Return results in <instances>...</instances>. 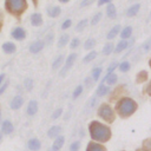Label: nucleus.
Returning a JSON list of instances; mask_svg holds the SVG:
<instances>
[{
	"label": "nucleus",
	"instance_id": "obj_31",
	"mask_svg": "<svg viewBox=\"0 0 151 151\" xmlns=\"http://www.w3.org/2000/svg\"><path fill=\"white\" fill-rule=\"evenodd\" d=\"M150 50H151V39L146 40V41L140 46V52H143V53H146V52H149Z\"/></svg>",
	"mask_w": 151,
	"mask_h": 151
},
{
	"label": "nucleus",
	"instance_id": "obj_5",
	"mask_svg": "<svg viewBox=\"0 0 151 151\" xmlns=\"http://www.w3.org/2000/svg\"><path fill=\"white\" fill-rule=\"evenodd\" d=\"M26 37H27V32L21 26H15L11 31V38L15 41H22L26 39Z\"/></svg>",
	"mask_w": 151,
	"mask_h": 151
},
{
	"label": "nucleus",
	"instance_id": "obj_38",
	"mask_svg": "<svg viewBox=\"0 0 151 151\" xmlns=\"http://www.w3.org/2000/svg\"><path fill=\"white\" fill-rule=\"evenodd\" d=\"M61 114H63V109H61V107H58L57 110L53 111V113H52V119H58V118L61 117Z\"/></svg>",
	"mask_w": 151,
	"mask_h": 151
},
{
	"label": "nucleus",
	"instance_id": "obj_33",
	"mask_svg": "<svg viewBox=\"0 0 151 151\" xmlns=\"http://www.w3.org/2000/svg\"><path fill=\"white\" fill-rule=\"evenodd\" d=\"M86 25H87V20H86V19L80 20V21L78 22V25L76 26V31H77V32H81V31L86 27Z\"/></svg>",
	"mask_w": 151,
	"mask_h": 151
},
{
	"label": "nucleus",
	"instance_id": "obj_21",
	"mask_svg": "<svg viewBox=\"0 0 151 151\" xmlns=\"http://www.w3.org/2000/svg\"><path fill=\"white\" fill-rule=\"evenodd\" d=\"M139 8H140V5L139 4H134L132 6H130L126 11V15L127 17H134L138 12H139Z\"/></svg>",
	"mask_w": 151,
	"mask_h": 151
},
{
	"label": "nucleus",
	"instance_id": "obj_46",
	"mask_svg": "<svg viewBox=\"0 0 151 151\" xmlns=\"http://www.w3.org/2000/svg\"><path fill=\"white\" fill-rule=\"evenodd\" d=\"M111 0H98V6H103L104 4H110Z\"/></svg>",
	"mask_w": 151,
	"mask_h": 151
},
{
	"label": "nucleus",
	"instance_id": "obj_35",
	"mask_svg": "<svg viewBox=\"0 0 151 151\" xmlns=\"http://www.w3.org/2000/svg\"><path fill=\"white\" fill-rule=\"evenodd\" d=\"M81 93H83V86H81V85H78V86L74 88L73 93H72V98H73V99H76V98H78Z\"/></svg>",
	"mask_w": 151,
	"mask_h": 151
},
{
	"label": "nucleus",
	"instance_id": "obj_22",
	"mask_svg": "<svg viewBox=\"0 0 151 151\" xmlns=\"http://www.w3.org/2000/svg\"><path fill=\"white\" fill-rule=\"evenodd\" d=\"M106 14L110 19H114L117 17V9L113 4H109V6L106 7Z\"/></svg>",
	"mask_w": 151,
	"mask_h": 151
},
{
	"label": "nucleus",
	"instance_id": "obj_7",
	"mask_svg": "<svg viewBox=\"0 0 151 151\" xmlns=\"http://www.w3.org/2000/svg\"><path fill=\"white\" fill-rule=\"evenodd\" d=\"M24 103H25V99L21 94H15L11 98L8 105H9V109L13 110V111H18L20 110L22 106H24Z\"/></svg>",
	"mask_w": 151,
	"mask_h": 151
},
{
	"label": "nucleus",
	"instance_id": "obj_42",
	"mask_svg": "<svg viewBox=\"0 0 151 151\" xmlns=\"http://www.w3.org/2000/svg\"><path fill=\"white\" fill-rule=\"evenodd\" d=\"M71 25H72V20L71 19H66L63 24H61V29H67V28H70L71 27Z\"/></svg>",
	"mask_w": 151,
	"mask_h": 151
},
{
	"label": "nucleus",
	"instance_id": "obj_15",
	"mask_svg": "<svg viewBox=\"0 0 151 151\" xmlns=\"http://www.w3.org/2000/svg\"><path fill=\"white\" fill-rule=\"evenodd\" d=\"M64 144H65V137H64V136H61V134H59L58 137H55V138H54L53 144H52V149H53V150L59 151V150L64 146Z\"/></svg>",
	"mask_w": 151,
	"mask_h": 151
},
{
	"label": "nucleus",
	"instance_id": "obj_48",
	"mask_svg": "<svg viewBox=\"0 0 151 151\" xmlns=\"http://www.w3.org/2000/svg\"><path fill=\"white\" fill-rule=\"evenodd\" d=\"M146 92L149 93V96L151 97V81L149 83V85H147V88H146Z\"/></svg>",
	"mask_w": 151,
	"mask_h": 151
},
{
	"label": "nucleus",
	"instance_id": "obj_26",
	"mask_svg": "<svg viewBox=\"0 0 151 151\" xmlns=\"http://www.w3.org/2000/svg\"><path fill=\"white\" fill-rule=\"evenodd\" d=\"M109 91H110L109 85H104V83H101V84L98 86V88H97V96H98V97H103V96H105Z\"/></svg>",
	"mask_w": 151,
	"mask_h": 151
},
{
	"label": "nucleus",
	"instance_id": "obj_8",
	"mask_svg": "<svg viewBox=\"0 0 151 151\" xmlns=\"http://www.w3.org/2000/svg\"><path fill=\"white\" fill-rule=\"evenodd\" d=\"M0 131L2 132L4 136H9L14 132V124L12 123L11 119H4L0 123Z\"/></svg>",
	"mask_w": 151,
	"mask_h": 151
},
{
	"label": "nucleus",
	"instance_id": "obj_16",
	"mask_svg": "<svg viewBox=\"0 0 151 151\" xmlns=\"http://www.w3.org/2000/svg\"><path fill=\"white\" fill-rule=\"evenodd\" d=\"M61 13V8L59 6H52L47 8V15L51 18H57Z\"/></svg>",
	"mask_w": 151,
	"mask_h": 151
},
{
	"label": "nucleus",
	"instance_id": "obj_23",
	"mask_svg": "<svg viewBox=\"0 0 151 151\" xmlns=\"http://www.w3.org/2000/svg\"><path fill=\"white\" fill-rule=\"evenodd\" d=\"M120 32V25H116V26H113L111 29H110V32L107 33V40H112L113 38H116L117 37V34Z\"/></svg>",
	"mask_w": 151,
	"mask_h": 151
},
{
	"label": "nucleus",
	"instance_id": "obj_50",
	"mask_svg": "<svg viewBox=\"0 0 151 151\" xmlns=\"http://www.w3.org/2000/svg\"><path fill=\"white\" fill-rule=\"evenodd\" d=\"M58 1H60V2H63V4H66V2H68L70 0H58Z\"/></svg>",
	"mask_w": 151,
	"mask_h": 151
},
{
	"label": "nucleus",
	"instance_id": "obj_18",
	"mask_svg": "<svg viewBox=\"0 0 151 151\" xmlns=\"http://www.w3.org/2000/svg\"><path fill=\"white\" fill-rule=\"evenodd\" d=\"M117 79H118L117 74H114V73H107V74L104 77V79L101 80V83L107 81V84H109V85H113V84H116Z\"/></svg>",
	"mask_w": 151,
	"mask_h": 151
},
{
	"label": "nucleus",
	"instance_id": "obj_32",
	"mask_svg": "<svg viewBox=\"0 0 151 151\" xmlns=\"http://www.w3.org/2000/svg\"><path fill=\"white\" fill-rule=\"evenodd\" d=\"M113 44H111V42H109V44H106L105 46H104V48H103V54H105V55H109L111 52H113Z\"/></svg>",
	"mask_w": 151,
	"mask_h": 151
},
{
	"label": "nucleus",
	"instance_id": "obj_24",
	"mask_svg": "<svg viewBox=\"0 0 151 151\" xmlns=\"http://www.w3.org/2000/svg\"><path fill=\"white\" fill-rule=\"evenodd\" d=\"M68 41H70V37H68V34H61L60 38L58 39L57 46H58L59 48H63L64 46H66V45L68 44Z\"/></svg>",
	"mask_w": 151,
	"mask_h": 151
},
{
	"label": "nucleus",
	"instance_id": "obj_41",
	"mask_svg": "<svg viewBox=\"0 0 151 151\" xmlns=\"http://www.w3.org/2000/svg\"><path fill=\"white\" fill-rule=\"evenodd\" d=\"M79 149H80V142H79V140L73 142V143L70 145V151H79Z\"/></svg>",
	"mask_w": 151,
	"mask_h": 151
},
{
	"label": "nucleus",
	"instance_id": "obj_28",
	"mask_svg": "<svg viewBox=\"0 0 151 151\" xmlns=\"http://www.w3.org/2000/svg\"><path fill=\"white\" fill-rule=\"evenodd\" d=\"M94 45H96V40H94L93 38H88V39L84 42V48H85V50H91V48L94 47Z\"/></svg>",
	"mask_w": 151,
	"mask_h": 151
},
{
	"label": "nucleus",
	"instance_id": "obj_36",
	"mask_svg": "<svg viewBox=\"0 0 151 151\" xmlns=\"http://www.w3.org/2000/svg\"><path fill=\"white\" fill-rule=\"evenodd\" d=\"M101 17H103V13H101V12H98L96 15H93V18H92V20H91V25H97V24L100 21Z\"/></svg>",
	"mask_w": 151,
	"mask_h": 151
},
{
	"label": "nucleus",
	"instance_id": "obj_1",
	"mask_svg": "<svg viewBox=\"0 0 151 151\" xmlns=\"http://www.w3.org/2000/svg\"><path fill=\"white\" fill-rule=\"evenodd\" d=\"M90 133H91V137L93 140H97V142H106L110 139L111 137V131L110 129L99 123V122H91L90 124Z\"/></svg>",
	"mask_w": 151,
	"mask_h": 151
},
{
	"label": "nucleus",
	"instance_id": "obj_11",
	"mask_svg": "<svg viewBox=\"0 0 151 151\" xmlns=\"http://www.w3.org/2000/svg\"><path fill=\"white\" fill-rule=\"evenodd\" d=\"M38 110H39L38 101H37V100H34V99H31V100L28 101L27 106H26V114H27V116H29V117H33V116H35V114H37Z\"/></svg>",
	"mask_w": 151,
	"mask_h": 151
},
{
	"label": "nucleus",
	"instance_id": "obj_19",
	"mask_svg": "<svg viewBox=\"0 0 151 151\" xmlns=\"http://www.w3.org/2000/svg\"><path fill=\"white\" fill-rule=\"evenodd\" d=\"M22 87L27 91V92H31L34 87V80L32 78H25L24 79V83H22Z\"/></svg>",
	"mask_w": 151,
	"mask_h": 151
},
{
	"label": "nucleus",
	"instance_id": "obj_14",
	"mask_svg": "<svg viewBox=\"0 0 151 151\" xmlns=\"http://www.w3.org/2000/svg\"><path fill=\"white\" fill-rule=\"evenodd\" d=\"M61 133V126L60 125H53L47 130V137L54 139L55 137H58Z\"/></svg>",
	"mask_w": 151,
	"mask_h": 151
},
{
	"label": "nucleus",
	"instance_id": "obj_25",
	"mask_svg": "<svg viewBox=\"0 0 151 151\" xmlns=\"http://www.w3.org/2000/svg\"><path fill=\"white\" fill-rule=\"evenodd\" d=\"M127 46H129V42H127V40L126 39H122L118 44H117V46H116V48L113 50L116 53H119V52H122V51H124L125 48H127Z\"/></svg>",
	"mask_w": 151,
	"mask_h": 151
},
{
	"label": "nucleus",
	"instance_id": "obj_29",
	"mask_svg": "<svg viewBox=\"0 0 151 151\" xmlns=\"http://www.w3.org/2000/svg\"><path fill=\"white\" fill-rule=\"evenodd\" d=\"M97 57V52L96 51H91L87 55H85L84 57V59H83V61L85 63V64H87V63H90V61H92L94 58Z\"/></svg>",
	"mask_w": 151,
	"mask_h": 151
},
{
	"label": "nucleus",
	"instance_id": "obj_51",
	"mask_svg": "<svg viewBox=\"0 0 151 151\" xmlns=\"http://www.w3.org/2000/svg\"><path fill=\"white\" fill-rule=\"evenodd\" d=\"M1 120H2V112H1V110H0V123H1Z\"/></svg>",
	"mask_w": 151,
	"mask_h": 151
},
{
	"label": "nucleus",
	"instance_id": "obj_30",
	"mask_svg": "<svg viewBox=\"0 0 151 151\" xmlns=\"http://www.w3.org/2000/svg\"><path fill=\"white\" fill-rule=\"evenodd\" d=\"M101 71H103L101 67H96V68L92 70V79H93V81H97L99 79V77L101 74Z\"/></svg>",
	"mask_w": 151,
	"mask_h": 151
},
{
	"label": "nucleus",
	"instance_id": "obj_49",
	"mask_svg": "<svg viewBox=\"0 0 151 151\" xmlns=\"http://www.w3.org/2000/svg\"><path fill=\"white\" fill-rule=\"evenodd\" d=\"M2 138H4V134H2V132L0 131V143L2 142Z\"/></svg>",
	"mask_w": 151,
	"mask_h": 151
},
{
	"label": "nucleus",
	"instance_id": "obj_44",
	"mask_svg": "<svg viewBox=\"0 0 151 151\" xmlns=\"http://www.w3.org/2000/svg\"><path fill=\"white\" fill-rule=\"evenodd\" d=\"M93 2V0H83L81 2H80V6L81 7H84V6H88V5H91Z\"/></svg>",
	"mask_w": 151,
	"mask_h": 151
},
{
	"label": "nucleus",
	"instance_id": "obj_9",
	"mask_svg": "<svg viewBox=\"0 0 151 151\" xmlns=\"http://www.w3.org/2000/svg\"><path fill=\"white\" fill-rule=\"evenodd\" d=\"M44 47H45V42H44V40H41V39H37V40H34L33 42L29 44V46H28V51H29L32 54H38V53H40V52L44 50Z\"/></svg>",
	"mask_w": 151,
	"mask_h": 151
},
{
	"label": "nucleus",
	"instance_id": "obj_10",
	"mask_svg": "<svg viewBox=\"0 0 151 151\" xmlns=\"http://www.w3.org/2000/svg\"><path fill=\"white\" fill-rule=\"evenodd\" d=\"M1 51L4 54H7V55L14 54L17 52V45L13 41H5L1 45Z\"/></svg>",
	"mask_w": 151,
	"mask_h": 151
},
{
	"label": "nucleus",
	"instance_id": "obj_52",
	"mask_svg": "<svg viewBox=\"0 0 151 151\" xmlns=\"http://www.w3.org/2000/svg\"><path fill=\"white\" fill-rule=\"evenodd\" d=\"M136 151H147V150H145V149H137Z\"/></svg>",
	"mask_w": 151,
	"mask_h": 151
},
{
	"label": "nucleus",
	"instance_id": "obj_13",
	"mask_svg": "<svg viewBox=\"0 0 151 151\" xmlns=\"http://www.w3.org/2000/svg\"><path fill=\"white\" fill-rule=\"evenodd\" d=\"M29 21H31V25H32V26H34V27H39V26H41L42 22H44V20H42V15H41L40 13L35 12V13L31 14V17H29Z\"/></svg>",
	"mask_w": 151,
	"mask_h": 151
},
{
	"label": "nucleus",
	"instance_id": "obj_37",
	"mask_svg": "<svg viewBox=\"0 0 151 151\" xmlns=\"http://www.w3.org/2000/svg\"><path fill=\"white\" fill-rule=\"evenodd\" d=\"M53 38H54V34H53V32H50L46 37H45V39H44V42H45V45H51L52 42H53Z\"/></svg>",
	"mask_w": 151,
	"mask_h": 151
},
{
	"label": "nucleus",
	"instance_id": "obj_4",
	"mask_svg": "<svg viewBox=\"0 0 151 151\" xmlns=\"http://www.w3.org/2000/svg\"><path fill=\"white\" fill-rule=\"evenodd\" d=\"M98 116H99L100 118H103V119H104L105 122H107V123H112L113 119H114V112H113L112 107L109 106L107 104H103V105L99 107V110H98Z\"/></svg>",
	"mask_w": 151,
	"mask_h": 151
},
{
	"label": "nucleus",
	"instance_id": "obj_45",
	"mask_svg": "<svg viewBox=\"0 0 151 151\" xmlns=\"http://www.w3.org/2000/svg\"><path fill=\"white\" fill-rule=\"evenodd\" d=\"M6 80V73H0V86L5 83Z\"/></svg>",
	"mask_w": 151,
	"mask_h": 151
},
{
	"label": "nucleus",
	"instance_id": "obj_6",
	"mask_svg": "<svg viewBox=\"0 0 151 151\" xmlns=\"http://www.w3.org/2000/svg\"><path fill=\"white\" fill-rule=\"evenodd\" d=\"M76 59H77V54H76V53H71V54L66 58L65 64H64V66L61 67V70H60V72H59V76H60V77H65V76H66V73L70 71V68H71L72 65L74 64Z\"/></svg>",
	"mask_w": 151,
	"mask_h": 151
},
{
	"label": "nucleus",
	"instance_id": "obj_3",
	"mask_svg": "<svg viewBox=\"0 0 151 151\" xmlns=\"http://www.w3.org/2000/svg\"><path fill=\"white\" fill-rule=\"evenodd\" d=\"M136 109H137L136 101L132 100L131 98H127V97L120 99L119 103H118V105H117V110H118V112H119V114L122 117H129V116H131L136 111Z\"/></svg>",
	"mask_w": 151,
	"mask_h": 151
},
{
	"label": "nucleus",
	"instance_id": "obj_40",
	"mask_svg": "<svg viewBox=\"0 0 151 151\" xmlns=\"http://www.w3.org/2000/svg\"><path fill=\"white\" fill-rule=\"evenodd\" d=\"M79 44H80L79 38H73V39L71 40V42H70V48L74 50V48H77V47L79 46Z\"/></svg>",
	"mask_w": 151,
	"mask_h": 151
},
{
	"label": "nucleus",
	"instance_id": "obj_47",
	"mask_svg": "<svg viewBox=\"0 0 151 151\" xmlns=\"http://www.w3.org/2000/svg\"><path fill=\"white\" fill-rule=\"evenodd\" d=\"M144 145H145V147H146V149L151 150V139H147V140H145Z\"/></svg>",
	"mask_w": 151,
	"mask_h": 151
},
{
	"label": "nucleus",
	"instance_id": "obj_12",
	"mask_svg": "<svg viewBox=\"0 0 151 151\" xmlns=\"http://www.w3.org/2000/svg\"><path fill=\"white\" fill-rule=\"evenodd\" d=\"M26 145H27V149L29 151H39L41 149V142H40L39 138H35V137L29 138L27 140V144Z\"/></svg>",
	"mask_w": 151,
	"mask_h": 151
},
{
	"label": "nucleus",
	"instance_id": "obj_17",
	"mask_svg": "<svg viewBox=\"0 0 151 151\" xmlns=\"http://www.w3.org/2000/svg\"><path fill=\"white\" fill-rule=\"evenodd\" d=\"M64 55L63 54H60V55H58L54 60H53V63H52V70L53 71H55V70H58V68H60L61 66H63V63H64Z\"/></svg>",
	"mask_w": 151,
	"mask_h": 151
},
{
	"label": "nucleus",
	"instance_id": "obj_43",
	"mask_svg": "<svg viewBox=\"0 0 151 151\" xmlns=\"http://www.w3.org/2000/svg\"><path fill=\"white\" fill-rule=\"evenodd\" d=\"M117 66H118V64H117L116 61H114V63H112V64L110 65V67L107 68V73H112V72L114 71V68H116Z\"/></svg>",
	"mask_w": 151,
	"mask_h": 151
},
{
	"label": "nucleus",
	"instance_id": "obj_20",
	"mask_svg": "<svg viewBox=\"0 0 151 151\" xmlns=\"http://www.w3.org/2000/svg\"><path fill=\"white\" fill-rule=\"evenodd\" d=\"M86 151H105V147H104L103 145H100L99 143L91 142V143L87 145Z\"/></svg>",
	"mask_w": 151,
	"mask_h": 151
},
{
	"label": "nucleus",
	"instance_id": "obj_2",
	"mask_svg": "<svg viewBox=\"0 0 151 151\" xmlns=\"http://www.w3.org/2000/svg\"><path fill=\"white\" fill-rule=\"evenodd\" d=\"M5 8L8 13L19 17L27 8V0H5Z\"/></svg>",
	"mask_w": 151,
	"mask_h": 151
},
{
	"label": "nucleus",
	"instance_id": "obj_34",
	"mask_svg": "<svg viewBox=\"0 0 151 151\" xmlns=\"http://www.w3.org/2000/svg\"><path fill=\"white\" fill-rule=\"evenodd\" d=\"M119 70L122 71V72H127L129 70H130V67H131V64L129 63V61H123V63H120L119 64Z\"/></svg>",
	"mask_w": 151,
	"mask_h": 151
},
{
	"label": "nucleus",
	"instance_id": "obj_54",
	"mask_svg": "<svg viewBox=\"0 0 151 151\" xmlns=\"http://www.w3.org/2000/svg\"><path fill=\"white\" fill-rule=\"evenodd\" d=\"M150 66H151V60H150Z\"/></svg>",
	"mask_w": 151,
	"mask_h": 151
},
{
	"label": "nucleus",
	"instance_id": "obj_39",
	"mask_svg": "<svg viewBox=\"0 0 151 151\" xmlns=\"http://www.w3.org/2000/svg\"><path fill=\"white\" fill-rule=\"evenodd\" d=\"M8 86H9V80H7V79H6V80H5V83H4V84L0 86V97H1V96H2V94L6 92V91H7Z\"/></svg>",
	"mask_w": 151,
	"mask_h": 151
},
{
	"label": "nucleus",
	"instance_id": "obj_27",
	"mask_svg": "<svg viewBox=\"0 0 151 151\" xmlns=\"http://www.w3.org/2000/svg\"><path fill=\"white\" fill-rule=\"evenodd\" d=\"M131 34H132V27H131V26H126V27H124V28L122 29V32H120V38L127 40V39L131 37Z\"/></svg>",
	"mask_w": 151,
	"mask_h": 151
},
{
	"label": "nucleus",
	"instance_id": "obj_53",
	"mask_svg": "<svg viewBox=\"0 0 151 151\" xmlns=\"http://www.w3.org/2000/svg\"><path fill=\"white\" fill-rule=\"evenodd\" d=\"M47 151H57V150H53V149L51 147V149H50V150H47Z\"/></svg>",
	"mask_w": 151,
	"mask_h": 151
}]
</instances>
